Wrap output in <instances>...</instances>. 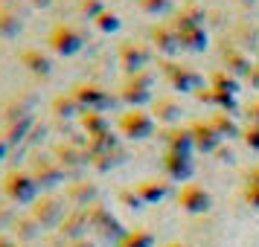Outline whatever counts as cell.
<instances>
[{
	"label": "cell",
	"instance_id": "6da1fadb",
	"mask_svg": "<svg viewBox=\"0 0 259 247\" xmlns=\"http://www.w3.org/2000/svg\"><path fill=\"white\" fill-rule=\"evenodd\" d=\"M41 195V186L35 183V177L29 175V169H9L3 177V198H9L12 204H35Z\"/></svg>",
	"mask_w": 259,
	"mask_h": 247
},
{
	"label": "cell",
	"instance_id": "7a4b0ae2",
	"mask_svg": "<svg viewBox=\"0 0 259 247\" xmlns=\"http://www.w3.org/2000/svg\"><path fill=\"white\" fill-rule=\"evenodd\" d=\"M88 221H91V233H94L99 241H105V244H117L119 238L128 233V230L122 227V221L111 212V207L102 204V201L88 210Z\"/></svg>",
	"mask_w": 259,
	"mask_h": 247
},
{
	"label": "cell",
	"instance_id": "3957f363",
	"mask_svg": "<svg viewBox=\"0 0 259 247\" xmlns=\"http://www.w3.org/2000/svg\"><path fill=\"white\" fill-rule=\"evenodd\" d=\"M29 175L35 177V183L41 186V192L56 189L67 180V172L59 166V160L53 157V152H35L29 154Z\"/></svg>",
	"mask_w": 259,
	"mask_h": 247
},
{
	"label": "cell",
	"instance_id": "277c9868",
	"mask_svg": "<svg viewBox=\"0 0 259 247\" xmlns=\"http://www.w3.org/2000/svg\"><path fill=\"white\" fill-rule=\"evenodd\" d=\"M70 93L76 96V102L82 105V111H99V114L111 111L119 102L117 93H111L108 87H102V84H96V82H79Z\"/></svg>",
	"mask_w": 259,
	"mask_h": 247
},
{
	"label": "cell",
	"instance_id": "5b68a950",
	"mask_svg": "<svg viewBox=\"0 0 259 247\" xmlns=\"http://www.w3.org/2000/svg\"><path fill=\"white\" fill-rule=\"evenodd\" d=\"M117 134L125 140H146L154 134V117L152 111H143V108H131L122 117L117 119Z\"/></svg>",
	"mask_w": 259,
	"mask_h": 247
},
{
	"label": "cell",
	"instance_id": "8992f818",
	"mask_svg": "<svg viewBox=\"0 0 259 247\" xmlns=\"http://www.w3.org/2000/svg\"><path fill=\"white\" fill-rule=\"evenodd\" d=\"M29 215L38 221V227L41 230H59V224L64 221V215H67V210H64V198H59V195H38V201L29 207Z\"/></svg>",
	"mask_w": 259,
	"mask_h": 247
},
{
	"label": "cell",
	"instance_id": "52a82bcc",
	"mask_svg": "<svg viewBox=\"0 0 259 247\" xmlns=\"http://www.w3.org/2000/svg\"><path fill=\"white\" fill-rule=\"evenodd\" d=\"M53 157L59 160V166L67 172V177H73V180H79L82 172L91 166L88 149H84V145H76V142H67V140H61L59 145H53Z\"/></svg>",
	"mask_w": 259,
	"mask_h": 247
},
{
	"label": "cell",
	"instance_id": "ba28073f",
	"mask_svg": "<svg viewBox=\"0 0 259 247\" xmlns=\"http://www.w3.org/2000/svg\"><path fill=\"white\" fill-rule=\"evenodd\" d=\"M152 84H154V73L152 70H143L134 73L125 79V84L119 87V102H125L128 108H143L149 99H152Z\"/></svg>",
	"mask_w": 259,
	"mask_h": 247
},
{
	"label": "cell",
	"instance_id": "9c48e42d",
	"mask_svg": "<svg viewBox=\"0 0 259 247\" xmlns=\"http://www.w3.org/2000/svg\"><path fill=\"white\" fill-rule=\"evenodd\" d=\"M117 61H119V67L125 70V76L143 73V70H149V64H152V47L143 44V41H122L117 50Z\"/></svg>",
	"mask_w": 259,
	"mask_h": 247
},
{
	"label": "cell",
	"instance_id": "30bf717a",
	"mask_svg": "<svg viewBox=\"0 0 259 247\" xmlns=\"http://www.w3.org/2000/svg\"><path fill=\"white\" fill-rule=\"evenodd\" d=\"M47 44L56 56H76L84 47V32L73 24H59V26L50 29Z\"/></svg>",
	"mask_w": 259,
	"mask_h": 247
},
{
	"label": "cell",
	"instance_id": "8fae6325",
	"mask_svg": "<svg viewBox=\"0 0 259 247\" xmlns=\"http://www.w3.org/2000/svg\"><path fill=\"white\" fill-rule=\"evenodd\" d=\"M160 73H163V79L175 90L181 93H189V90H198L201 84V73L195 67H187V64H181V61H172V59H163L160 61Z\"/></svg>",
	"mask_w": 259,
	"mask_h": 247
},
{
	"label": "cell",
	"instance_id": "7c38bea8",
	"mask_svg": "<svg viewBox=\"0 0 259 247\" xmlns=\"http://www.w3.org/2000/svg\"><path fill=\"white\" fill-rule=\"evenodd\" d=\"M178 207L184 212H189V215H201V212H207L212 207V195L201 183L189 180L187 186L178 192Z\"/></svg>",
	"mask_w": 259,
	"mask_h": 247
},
{
	"label": "cell",
	"instance_id": "4fadbf2b",
	"mask_svg": "<svg viewBox=\"0 0 259 247\" xmlns=\"http://www.w3.org/2000/svg\"><path fill=\"white\" fill-rule=\"evenodd\" d=\"M64 195L76 210H91L94 204H99V186L88 177H79V180H70V186L64 189Z\"/></svg>",
	"mask_w": 259,
	"mask_h": 247
},
{
	"label": "cell",
	"instance_id": "5bb4252c",
	"mask_svg": "<svg viewBox=\"0 0 259 247\" xmlns=\"http://www.w3.org/2000/svg\"><path fill=\"white\" fill-rule=\"evenodd\" d=\"M91 233V221H88V210H73L64 215V221L59 224V235L64 241H79L88 238Z\"/></svg>",
	"mask_w": 259,
	"mask_h": 247
},
{
	"label": "cell",
	"instance_id": "9a60e30c",
	"mask_svg": "<svg viewBox=\"0 0 259 247\" xmlns=\"http://www.w3.org/2000/svg\"><path fill=\"white\" fill-rule=\"evenodd\" d=\"M160 166H163V175L172 177V180H187L189 183V177H192V154L166 152Z\"/></svg>",
	"mask_w": 259,
	"mask_h": 247
},
{
	"label": "cell",
	"instance_id": "2e32d148",
	"mask_svg": "<svg viewBox=\"0 0 259 247\" xmlns=\"http://www.w3.org/2000/svg\"><path fill=\"white\" fill-rule=\"evenodd\" d=\"M160 140H163L166 152H184V154H192L195 152V142H192V131L189 125H172V128H163L160 131Z\"/></svg>",
	"mask_w": 259,
	"mask_h": 247
},
{
	"label": "cell",
	"instance_id": "e0dca14e",
	"mask_svg": "<svg viewBox=\"0 0 259 247\" xmlns=\"http://www.w3.org/2000/svg\"><path fill=\"white\" fill-rule=\"evenodd\" d=\"M134 192L140 195L143 204H160L163 198L172 195V183L163 180V177H146V180H140V183L134 186Z\"/></svg>",
	"mask_w": 259,
	"mask_h": 247
},
{
	"label": "cell",
	"instance_id": "ac0fdd59",
	"mask_svg": "<svg viewBox=\"0 0 259 247\" xmlns=\"http://www.w3.org/2000/svg\"><path fill=\"white\" fill-rule=\"evenodd\" d=\"M169 24L175 26V32H181V29H201V26L207 24V12L201 9L198 3H187L184 9H178L169 18Z\"/></svg>",
	"mask_w": 259,
	"mask_h": 247
},
{
	"label": "cell",
	"instance_id": "d6986e66",
	"mask_svg": "<svg viewBox=\"0 0 259 247\" xmlns=\"http://www.w3.org/2000/svg\"><path fill=\"white\" fill-rule=\"evenodd\" d=\"M189 131H192V142H195V152H201V154L215 152V149H219V142H222L219 131H215V128L210 125V119L192 122V125H189Z\"/></svg>",
	"mask_w": 259,
	"mask_h": 247
},
{
	"label": "cell",
	"instance_id": "ffe728a7",
	"mask_svg": "<svg viewBox=\"0 0 259 247\" xmlns=\"http://www.w3.org/2000/svg\"><path fill=\"white\" fill-rule=\"evenodd\" d=\"M152 47L157 50V53H163L166 59H172L178 50H181V41H178V32H175V26L169 24H157L152 29Z\"/></svg>",
	"mask_w": 259,
	"mask_h": 247
},
{
	"label": "cell",
	"instance_id": "44dd1931",
	"mask_svg": "<svg viewBox=\"0 0 259 247\" xmlns=\"http://www.w3.org/2000/svg\"><path fill=\"white\" fill-rule=\"evenodd\" d=\"M32 108H35V96H29V93L12 96L3 105V111H0V119H3V125L6 122H18V119H26V117H32Z\"/></svg>",
	"mask_w": 259,
	"mask_h": 247
},
{
	"label": "cell",
	"instance_id": "7402d4cb",
	"mask_svg": "<svg viewBox=\"0 0 259 247\" xmlns=\"http://www.w3.org/2000/svg\"><path fill=\"white\" fill-rule=\"evenodd\" d=\"M21 64H24L32 76H38V79H47L50 73H53V59H50L41 47L24 50V53H21Z\"/></svg>",
	"mask_w": 259,
	"mask_h": 247
},
{
	"label": "cell",
	"instance_id": "603a6c76",
	"mask_svg": "<svg viewBox=\"0 0 259 247\" xmlns=\"http://www.w3.org/2000/svg\"><path fill=\"white\" fill-rule=\"evenodd\" d=\"M32 128H35V117H26V119H18V122H6L3 125V140L9 142V149H24L26 140H29V134H32Z\"/></svg>",
	"mask_w": 259,
	"mask_h": 247
},
{
	"label": "cell",
	"instance_id": "cb8c5ba5",
	"mask_svg": "<svg viewBox=\"0 0 259 247\" xmlns=\"http://www.w3.org/2000/svg\"><path fill=\"white\" fill-rule=\"evenodd\" d=\"M222 67L224 73H230V76H247L250 73V67H253V61H247V56L242 53L239 47H233V44H227L222 53Z\"/></svg>",
	"mask_w": 259,
	"mask_h": 247
},
{
	"label": "cell",
	"instance_id": "d4e9b609",
	"mask_svg": "<svg viewBox=\"0 0 259 247\" xmlns=\"http://www.w3.org/2000/svg\"><path fill=\"white\" fill-rule=\"evenodd\" d=\"M50 111H53V117L59 119V122H70V119L82 117L84 111L82 105L76 102V96L73 93H59L53 102H50Z\"/></svg>",
	"mask_w": 259,
	"mask_h": 247
},
{
	"label": "cell",
	"instance_id": "484cf974",
	"mask_svg": "<svg viewBox=\"0 0 259 247\" xmlns=\"http://www.w3.org/2000/svg\"><path fill=\"white\" fill-rule=\"evenodd\" d=\"M152 117H154V122H163L166 128H172L178 119L184 117V108L178 105L175 99L163 96V99H154V105H152Z\"/></svg>",
	"mask_w": 259,
	"mask_h": 247
},
{
	"label": "cell",
	"instance_id": "4316f807",
	"mask_svg": "<svg viewBox=\"0 0 259 247\" xmlns=\"http://www.w3.org/2000/svg\"><path fill=\"white\" fill-rule=\"evenodd\" d=\"M12 235L21 247H26V244H32V241H38L41 227H38V221L32 215H18V221L12 224Z\"/></svg>",
	"mask_w": 259,
	"mask_h": 247
},
{
	"label": "cell",
	"instance_id": "83f0119b",
	"mask_svg": "<svg viewBox=\"0 0 259 247\" xmlns=\"http://www.w3.org/2000/svg\"><path fill=\"white\" fill-rule=\"evenodd\" d=\"M125 160H128V154H125V149L119 145V149H111V152L94 154V157H91V169H94V172H99V175H105V172L117 169V166L125 163Z\"/></svg>",
	"mask_w": 259,
	"mask_h": 247
},
{
	"label": "cell",
	"instance_id": "f1b7e54d",
	"mask_svg": "<svg viewBox=\"0 0 259 247\" xmlns=\"http://www.w3.org/2000/svg\"><path fill=\"white\" fill-rule=\"evenodd\" d=\"M79 122H82V134H84V137H96V134L111 131L108 117H105V114H99V111H84L82 117H79Z\"/></svg>",
	"mask_w": 259,
	"mask_h": 247
},
{
	"label": "cell",
	"instance_id": "f546056e",
	"mask_svg": "<svg viewBox=\"0 0 259 247\" xmlns=\"http://www.w3.org/2000/svg\"><path fill=\"white\" fill-rule=\"evenodd\" d=\"M178 41H181V50H187V53H201V50L207 47V26H201V29H181L178 32Z\"/></svg>",
	"mask_w": 259,
	"mask_h": 247
},
{
	"label": "cell",
	"instance_id": "4dcf8cb0",
	"mask_svg": "<svg viewBox=\"0 0 259 247\" xmlns=\"http://www.w3.org/2000/svg\"><path fill=\"white\" fill-rule=\"evenodd\" d=\"M88 154H102V152H111V149H119V134L117 131H105V134H96V137H88L84 142Z\"/></svg>",
	"mask_w": 259,
	"mask_h": 247
},
{
	"label": "cell",
	"instance_id": "1f68e13d",
	"mask_svg": "<svg viewBox=\"0 0 259 247\" xmlns=\"http://www.w3.org/2000/svg\"><path fill=\"white\" fill-rule=\"evenodd\" d=\"M21 29H24V18L0 6V38L3 41H12V38L21 35Z\"/></svg>",
	"mask_w": 259,
	"mask_h": 247
},
{
	"label": "cell",
	"instance_id": "d6a6232c",
	"mask_svg": "<svg viewBox=\"0 0 259 247\" xmlns=\"http://www.w3.org/2000/svg\"><path fill=\"white\" fill-rule=\"evenodd\" d=\"M114 247H154V233L146 230V227H134V230H128Z\"/></svg>",
	"mask_w": 259,
	"mask_h": 247
},
{
	"label": "cell",
	"instance_id": "836d02e7",
	"mask_svg": "<svg viewBox=\"0 0 259 247\" xmlns=\"http://www.w3.org/2000/svg\"><path fill=\"white\" fill-rule=\"evenodd\" d=\"M210 125L219 131V137H222V140H230V137H239V134H242V131L236 128V122L230 119V114H224V111H222V114H212Z\"/></svg>",
	"mask_w": 259,
	"mask_h": 247
},
{
	"label": "cell",
	"instance_id": "e575fe53",
	"mask_svg": "<svg viewBox=\"0 0 259 247\" xmlns=\"http://www.w3.org/2000/svg\"><path fill=\"white\" fill-rule=\"evenodd\" d=\"M94 26L102 32V35H111V32H117L119 26H122V21H119V15L117 12H111V9H105V12L99 15L94 21Z\"/></svg>",
	"mask_w": 259,
	"mask_h": 247
},
{
	"label": "cell",
	"instance_id": "d590c367",
	"mask_svg": "<svg viewBox=\"0 0 259 247\" xmlns=\"http://www.w3.org/2000/svg\"><path fill=\"white\" fill-rule=\"evenodd\" d=\"M18 221V204H12L9 198L0 201V233L3 230H12V224Z\"/></svg>",
	"mask_w": 259,
	"mask_h": 247
},
{
	"label": "cell",
	"instance_id": "8d00e7d4",
	"mask_svg": "<svg viewBox=\"0 0 259 247\" xmlns=\"http://www.w3.org/2000/svg\"><path fill=\"white\" fill-rule=\"evenodd\" d=\"M140 6V12L146 15H166L172 9V0H134Z\"/></svg>",
	"mask_w": 259,
	"mask_h": 247
},
{
	"label": "cell",
	"instance_id": "74e56055",
	"mask_svg": "<svg viewBox=\"0 0 259 247\" xmlns=\"http://www.w3.org/2000/svg\"><path fill=\"white\" fill-rule=\"evenodd\" d=\"M210 87H215V90H224V93H236L239 90V84H236V76H230V73L219 70L215 76H212V84Z\"/></svg>",
	"mask_w": 259,
	"mask_h": 247
},
{
	"label": "cell",
	"instance_id": "f35d334b",
	"mask_svg": "<svg viewBox=\"0 0 259 247\" xmlns=\"http://www.w3.org/2000/svg\"><path fill=\"white\" fill-rule=\"evenodd\" d=\"M79 12H82L88 21H96L99 15L105 12V0H82V3H79Z\"/></svg>",
	"mask_w": 259,
	"mask_h": 247
},
{
	"label": "cell",
	"instance_id": "ab89813d",
	"mask_svg": "<svg viewBox=\"0 0 259 247\" xmlns=\"http://www.w3.org/2000/svg\"><path fill=\"white\" fill-rule=\"evenodd\" d=\"M117 201L125 207V210H140V207H143V201H140V195L134 192V186H131V189H119Z\"/></svg>",
	"mask_w": 259,
	"mask_h": 247
},
{
	"label": "cell",
	"instance_id": "60d3db41",
	"mask_svg": "<svg viewBox=\"0 0 259 247\" xmlns=\"http://www.w3.org/2000/svg\"><path fill=\"white\" fill-rule=\"evenodd\" d=\"M242 140L247 142V149L259 152V125H247V128L242 131Z\"/></svg>",
	"mask_w": 259,
	"mask_h": 247
},
{
	"label": "cell",
	"instance_id": "b9f144b4",
	"mask_svg": "<svg viewBox=\"0 0 259 247\" xmlns=\"http://www.w3.org/2000/svg\"><path fill=\"white\" fill-rule=\"evenodd\" d=\"M44 137H47V125H44V122H35V128L29 134L26 145H38V142H44Z\"/></svg>",
	"mask_w": 259,
	"mask_h": 247
},
{
	"label": "cell",
	"instance_id": "7bdbcfd3",
	"mask_svg": "<svg viewBox=\"0 0 259 247\" xmlns=\"http://www.w3.org/2000/svg\"><path fill=\"white\" fill-rule=\"evenodd\" d=\"M245 201L250 204V207H259V186H245Z\"/></svg>",
	"mask_w": 259,
	"mask_h": 247
},
{
	"label": "cell",
	"instance_id": "ee69618b",
	"mask_svg": "<svg viewBox=\"0 0 259 247\" xmlns=\"http://www.w3.org/2000/svg\"><path fill=\"white\" fill-rule=\"evenodd\" d=\"M245 117H247L250 125H259V102H253V105L245 108Z\"/></svg>",
	"mask_w": 259,
	"mask_h": 247
},
{
	"label": "cell",
	"instance_id": "f6af8a7d",
	"mask_svg": "<svg viewBox=\"0 0 259 247\" xmlns=\"http://www.w3.org/2000/svg\"><path fill=\"white\" fill-rule=\"evenodd\" d=\"M56 247H96V241H91V238H79V241H64L61 238Z\"/></svg>",
	"mask_w": 259,
	"mask_h": 247
},
{
	"label": "cell",
	"instance_id": "bcb514c9",
	"mask_svg": "<svg viewBox=\"0 0 259 247\" xmlns=\"http://www.w3.org/2000/svg\"><path fill=\"white\" fill-rule=\"evenodd\" d=\"M245 186H259V166L245 172Z\"/></svg>",
	"mask_w": 259,
	"mask_h": 247
},
{
	"label": "cell",
	"instance_id": "7dc6e473",
	"mask_svg": "<svg viewBox=\"0 0 259 247\" xmlns=\"http://www.w3.org/2000/svg\"><path fill=\"white\" fill-rule=\"evenodd\" d=\"M247 82L259 90V64H253V67H250V73H247Z\"/></svg>",
	"mask_w": 259,
	"mask_h": 247
},
{
	"label": "cell",
	"instance_id": "c3c4849f",
	"mask_svg": "<svg viewBox=\"0 0 259 247\" xmlns=\"http://www.w3.org/2000/svg\"><path fill=\"white\" fill-rule=\"evenodd\" d=\"M9 154H12V149H9V142H6L3 137H0V163H3V160H9Z\"/></svg>",
	"mask_w": 259,
	"mask_h": 247
},
{
	"label": "cell",
	"instance_id": "681fc988",
	"mask_svg": "<svg viewBox=\"0 0 259 247\" xmlns=\"http://www.w3.org/2000/svg\"><path fill=\"white\" fill-rule=\"evenodd\" d=\"M26 3H29V9H47L53 0H26Z\"/></svg>",
	"mask_w": 259,
	"mask_h": 247
},
{
	"label": "cell",
	"instance_id": "f907efd6",
	"mask_svg": "<svg viewBox=\"0 0 259 247\" xmlns=\"http://www.w3.org/2000/svg\"><path fill=\"white\" fill-rule=\"evenodd\" d=\"M12 244H15V238H9V235L0 233V247H12Z\"/></svg>",
	"mask_w": 259,
	"mask_h": 247
},
{
	"label": "cell",
	"instance_id": "816d5d0a",
	"mask_svg": "<svg viewBox=\"0 0 259 247\" xmlns=\"http://www.w3.org/2000/svg\"><path fill=\"white\" fill-rule=\"evenodd\" d=\"M166 247H187V244H166Z\"/></svg>",
	"mask_w": 259,
	"mask_h": 247
},
{
	"label": "cell",
	"instance_id": "f5cc1de1",
	"mask_svg": "<svg viewBox=\"0 0 259 247\" xmlns=\"http://www.w3.org/2000/svg\"><path fill=\"white\" fill-rule=\"evenodd\" d=\"M12 247H21V244H18V241H15V244H12Z\"/></svg>",
	"mask_w": 259,
	"mask_h": 247
}]
</instances>
